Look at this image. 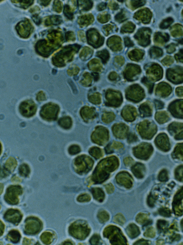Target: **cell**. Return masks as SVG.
I'll return each instance as SVG.
<instances>
[{
	"mask_svg": "<svg viewBox=\"0 0 183 245\" xmlns=\"http://www.w3.org/2000/svg\"><path fill=\"white\" fill-rule=\"evenodd\" d=\"M74 45L67 46L54 56L52 59L53 64L59 67L65 66L67 62L72 59L73 53L75 51Z\"/></svg>",
	"mask_w": 183,
	"mask_h": 245,
	"instance_id": "6da1fadb",
	"label": "cell"
},
{
	"mask_svg": "<svg viewBox=\"0 0 183 245\" xmlns=\"http://www.w3.org/2000/svg\"><path fill=\"white\" fill-rule=\"evenodd\" d=\"M59 107L57 104L49 103L43 106L40 111V116L46 121H54L57 118Z\"/></svg>",
	"mask_w": 183,
	"mask_h": 245,
	"instance_id": "7a4b0ae2",
	"label": "cell"
},
{
	"mask_svg": "<svg viewBox=\"0 0 183 245\" xmlns=\"http://www.w3.org/2000/svg\"><path fill=\"white\" fill-rule=\"evenodd\" d=\"M42 223L36 217H30L26 221L24 232L27 235H35L42 229Z\"/></svg>",
	"mask_w": 183,
	"mask_h": 245,
	"instance_id": "3957f363",
	"label": "cell"
},
{
	"mask_svg": "<svg viewBox=\"0 0 183 245\" xmlns=\"http://www.w3.org/2000/svg\"><path fill=\"white\" fill-rule=\"evenodd\" d=\"M69 233L71 236L75 238L82 240L88 236V229L83 223L76 222L70 226Z\"/></svg>",
	"mask_w": 183,
	"mask_h": 245,
	"instance_id": "277c9868",
	"label": "cell"
},
{
	"mask_svg": "<svg viewBox=\"0 0 183 245\" xmlns=\"http://www.w3.org/2000/svg\"><path fill=\"white\" fill-rule=\"evenodd\" d=\"M22 193V188L20 186H11L7 189L4 196L5 201L11 205H16L19 202L18 196Z\"/></svg>",
	"mask_w": 183,
	"mask_h": 245,
	"instance_id": "5b68a950",
	"label": "cell"
},
{
	"mask_svg": "<svg viewBox=\"0 0 183 245\" xmlns=\"http://www.w3.org/2000/svg\"><path fill=\"white\" fill-rule=\"evenodd\" d=\"M92 162L90 159L85 156L78 157L74 162L75 170L79 173L88 171L92 164Z\"/></svg>",
	"mask_w": 183,
	"mask_h": 245,
	"instance_id": "8992f818",
	"label": "cell"
},
{
	"mask_svg": "<svg viewBox=\"0 0 183 245\" xmlns=\"http://www.w3.org/2000/svg\"><path fill=\"white\" fill-rule=\"evenodd\" d=\"M20 111L23 116L29 118L36 114L37 107L33 101L30 100L23 101L20 106Z\"/></svg>",
	"mask_w": 183,
	"mask_h": 245,
	"instance_id": "52a82bcc",
	"label": "cell"
},
{
	"mask_svg": "<svg viewBox=\"0 0 183 245\" xmlns=\"http://www.w3.org/2000/svg\"><path fill=\"white\" fill-rule=\"evenodd\" d=\"M22 215L18 210L10 209L5 213L4 218L6 221L18 225L21 221Z\"/></svg>",
	"mask_w": 183,
	"mask_h": 245,
	"instance_id": "ba28073f",
	"label": "cell"
},
{
	"mask_svg": "<svg viewBox=\"0 0 183 245\" xmlns=\"http://www.w3.org/2000/svg\"><path fill=\"white\" fill-rule=\"evenodd\" d=\"M32 27L28 20L19 23L16 27V29L19 34L23 38L28 37L30 36Z\"/></svg>",
	"mask_w": 183,
	"mask_h": 245,
	"instance_id": "9c48e42d",
	"label": "cell"
},
{
	"mask_svg": "<svg viewBox=\"0 0 183 245\" xmlns=\"http://www.w3.org/2000/svg\"><path fill=\"white\" fill-rule=\"evenodd\" d=\"M17 162L14 157L9 158L4 165L3 171L1 170V177H5L11 173L17 166Z\"/></svg>",
	"mask_w": 183,
	"mask_h": 245,
	"instance_id": "30bf717a",
	"label": "cell"
},
{
	"mask_svg": "<svg viewBox=\"0 0 183 245\" xmlns=\"http://www.w3.org/2000/svg\"><path fill=\"white\" fill-rule=\"evenodd\" d=\"M174 211L177 213V214L180 215L183 213V189L181 190L174 197L173 202Z\"/></svg>",
	"mask_w": 183,
	"mask_h": 245,
	"instance_id": "8fae6325",
	"label": "cell"
},
{
	"mask_svg": "<svg viewBox=\"0 0 183 245\" xmlns=\"http://www.w3.org/2000/svg\"><path fill=\"white\" fill-rule=\"evenodd\" d=\"M117 181L118 183L121 184L128 188L131 186V178L130 175L127 173H122L118 175L117 177Z\"/></svg>",
	"mask_w": 183,
	"mask_h": 245,
	"instance_id": "7c38bea8",
	"label": "cell"
},
{
	"mask_svg": "<svg viewBox=\"0 0 183 245\" xmlns=\"http://www.w3.org/2000/svg\"><path fill=\"white\" fill-rule=\"evenodd\" d=\"M169 36L167 33L157 32L155 33L154 38L155 44L162 46L169 40Z\"/></svg>",
	"mask_w": 183,
	"mask_h": 245,
	"instance_id": "4fadbf2b",
	"label": "cell"
},
{
	"mask_svg": "<svg viewBox=\"0 0 183 245\" xmlns=\"http://www.w3.org/2000/svg\"><path fill=\"white\" fill-rule=\"evenodd\" d=\"M7 237L10 241L13 243H18L21 239V234L18 230H13L8 233Z\"/></svg>",
	"mask_w": 183,
	"mask_h": 245,
	"instance_id": "5bb4252c",
	"label": "cell"
},
{
	"mask_svg": "<svg viewBox=\"0 0 183 245\" xmlns=\"http://www.w3.org/2000/svg\"><path fill=\"white\" fill-rule=\"evenodd\" d=\"M62 22L61 17L59 16H53L46 19L45 23L46 26L57 25L60 24Z\"/></svg>",
	"mask_w": 183,
	"mask_h": 245,
	"instance_id": "9a60e30c",
	"label": "cell"
},
{
	"mask_svg": "<svg viewBox=\"0 0 183 245\" xmlns=\"http://www.w3.org/2000/svg\"><path fill=\"white\" fill-rule=\"evenodd\" d=\"M59 124L62 128L68 130L72 126V120L69 117H62L59 120Z\"/></svg>",
	"mask_w": 183,
	"mask_h": 245,
	"instance_id": "2e32d148",
	"label": "cell"
},
{
	"mask_svg": "<svg viewBox=\"0 0 183 245\" xmlns=\"http://www.w3.org/2000/svg\"><path fill=\"white\" fill-rule=\"evenodd\" d=\"M170 32L174 37H181L183 35V27L180 24H175L171 28Z\"/></svg>",
	"mask_w": 183,
	"mask_h": 245,
	"instance_id": "e0dca14e",
	"label": "cell"
},
{
	"mask_svg": "<svg viewBox=\"0 0 183 245\" xmlns=\"http://www.w3.org/2000/svg\"><path fill=\"white\" fill-rule=\"evenodd\" d=\"M127 233L130 237L134 238L139 234V229L137 226L134 224L130 225L127 228Z\"/></svg>",
	"mask_w": 183,
	"mask_h": 245,
	"instance_id": "ac0fdd59",
	"label": "cell"
},
{
	"mask_svg": "<svg viewBox=\"0 0 183 245\" xmlns=\"http://www.w3.org/2000/svg\"><path fill=\"white\" fill-rule=\"evenodd\" d=\"M53 235L50 232H44L40 236V240L45 244H50L53 241Z\"/></svg>",
	"mask_w": 183,
	"mask_h": 245,
	"instance_id": "d6986e66",
	"label": "cell"
},
{
	"mask_svg": "<svg viewBox=\"0 0 183 245\" xmlns=\"http://www.w3.org/2000/svg\"><path fill=\"white\" fill-rule=\"evenodd\" d=\"M93 195L97 200L102 201L104 200V192L100 188H93L92 189Z\"/></svg>",
	"mask_w": 183,
	"mask_h": 245,
	"instance_id": "ffe728a7",
	"label": "cell"
},
{
	"mask_svg": "<svg viewBox=\"0 0 183 245\" xmlns=\"http://www.w3.org/2000/svg\"><path fill=\"white\" fill-rule=\"evenodd\" d=\"M133 173L137 178H142L143 176L144 167L142 165L137 164L132 169Z\"/></svg>",
	"mask_w": 183,
	"mask_h": 245,
	"instance_id": "44dd1931",
	"label": "cell"
},
{
	"mask_svg": "<svg viewBox=\"0 0 183 245\" xmlns=\"http://www.w3.org/2000/svg\"><path fill=\"white\" fill-rule=\"evenodd\" d=\"M19 173L21 176L27 177L30 175V169L28 165L23 164L19 167Z\"/></svg>",
	"mask_w": 183,
	"mask_h": 245,
	"instance_id": "7402d4cb",
	"label": "cell"
},
{
	"mask_svg": "<svg viewBox=\"0 0 183 245\" xmlns=\"http://www.w3.org/2000/svg\"><path fill=\"white\" fill-rule=\"evenodd\" d=\"M150 54L152 57H160L163 54L162 50L159 48L153 47L150 51Z\"/></svg>",
	"mask_w": 183,
	"mask_h": 245,
	"instance_id": "603a6c76",
	"label": "cell"
},
{
	"mask_svg": "<svg viewBox=\"0 0 183 245\" xmlns=\"http://www.w3.org/2000/svg\"><path fill=\"white\" fill-rule=\"evenodd\" d=\"M173 19L171 17L166 19L163 21L160 24V28L162 29L168 28L173 22Z\"/></svg>",
	"mask_w": 183,
	"mask_h": 245,
	"instance_id": "cb8c5ba5",
	"label": "cell"
},
{
	"mask_svg": "<svg viewBox=\"0 0 183 245\" xmlns=\"http://www.w3.org/2000/svg\"><path fill=\"white\" fill-rule=\"evenodd\" d=\"M90 153L96 159H99L102 156V153L101 149L97 147H94L90 150Z\"/></svg>",
	"mask_w": 183,
	"mask_h": 245,
	"instance_id": "d4e9b609",
	"label": "cell"
},
{
	"mask_svg": "<svg viewBox=\"0 0 183 245\" xmlns=\"http://www.w3.org/2000/svg\"><path fill=\"white\" fill-rule=\"evenodd\" d=\"M64 13L65 16L67 17L69 20H72L73 18V13L69 5H65L64 9Z\"/></svg>",
	"mask_w": 183,
	"mask_h": 245,
	"instance_id": "484cf974",
	"label": "cell"
},
{
	"mask_svg": "<svg viewBox=\"0 0 183 245\" xmlns=\"http://www.w3.org/2000/svg\"><path fill=\"white\" fill-rule=\"evenodd\" d=\"M138 222L139 224H148V217L146 214H141L138 215L137 218Z\"/></svg>",
	"mask_w": 183,
	"mask_h": 245,
	"instance_id": "4316f807",
	"label": "cell"
},
{
	"mask_svg": "<svg viewBox=\"0 0 183 245\" xmlns=\"http://www.w3.org/2000/svg\"><path fill=\"white\" fill-rule=\"evenodd\" d=\"M80 151V148L77 145H73L70 146L69 148V153L72 155L77 154L79 153Z\"/></svg>",
	"mask_w": 183,
	"mask_h": 245,
	"instance_id": "83f0119b",
	"label": "cell"
},
{
	"mask_svg": "<svg viewBox=\"0 0 183 245\" xmlns=\"http://www.w3.org/2000/svg\"><path fill=\"white\" fill-rule=\"evenodd\" d=\"M98 219L101 222H105L108 220L109 217L107 213L105 211H102L98 215Z\"/></svg>",
	"mask_w": 183,
	"mask_h": 245,
	"instance_id": "f1b7e54d",
	"label": "cell"
},
{
	"mask_svg": "<svg viewBox=\"0 0 183 245\" xmlns=\"http://www.w3.org/2000/svg\"><path fill=\"white\" fill-rule=\"evenodd\" d=\"M159 213L160 215L164 217H168L171 215V211L168 209L161 208L159 210Z\"/></svg>",
	"mask_w": 183,
	"mask_h": 245,
	"instance_id": "f546056e",
	"label": "cell"
},
{
	"mask_svg": "<svg viewBox=\"0 0 183 245\" xmlns=\"http://www.w3.org/2000/svg\"><path fill=\"white\" fill-rule=\"evenodd\" d=\"M62 3L59 1H55L54 3L53 8L55 11L61 12L62 10Z\"/></svg>",
	"mask_w": 183,
	"mask_h": 245,
	"instance_id": "4dcf8cb0",
	"label": "cell"
},
{
	"mask_svg": "<svg viewBox=\"0 0 183 245\" xmlns=\"http://www.w3.org/2000/svg\"><path fill=\"white\" fill-rule=\"evenodd\" d=\"M90 199V196L89 195L87 194H84L79 196L77 200L79 202H83L89 201Z\"/></svg>",
	"mask_w": 183,
	"mask_h": 245,
	"instance_id": "1f68e13d",
	"label": "cell"
},
{
	"mask_svg": "<svg viewBox=\"0 0 183 245\" xmlns=\"http://www.w3.org/2000/svg\"><path fill=\"white\" fill-rule=\"evenodd\" d=\"M144 235L146 237L149 238L153 237L155 235V231L153 227H149L147 230Z\"/></svg>",
	"mask_w": 183,
	"mask_h": 245,
	"instance_id": "d6a6232c",
	"label": "cell"
},
{
	"mask_svg": "<svg viewBox=\"0 0 183 245\" xmlns=\"http://www.w3.org/2000/svg\"><path fill=\"white\" fill-rule=\"evenodd\" d=\"M168 223L165 220H159L157 223V227L158 229L161 230L168 225Z\"/></svg>",
	"mask_w": 183,
	"mask_h": 245,
	"instance_id": "836d02e7",
	"label": "cell"
},
{
	"mask_svg": "<svg viewBox=\"0 0 183 245\" xmlns=\"http://www.w3.org/2000/svg\"><path fill=\"white\" fill-rule=\"evenodd\" d=\"M114 221L117 224L122 225L125 222V219L124 217L121 215H118L114 217Z\"/></svg>",
	"mask_w": 183,
	"mask_h": 245,
	"instance_id": "e575fe53",
	"label": "cell"
},
{
	"mask_svg": "<svg viewBox=\"0 0 183 245\" xmlns=\"http://www.w3.org/2000/svg\"><path fill=\"white\" fill-rule=\"evenodd\" d=\"M66 40L67 41L75 40V35L72 32H68L66 34Z\"/></svg>",
	"mask_w": 183,
	"mask_h": 245,
	"instance_id": "d590c367",
	"label": "cell"
},
{
	"mask_svg": "<svg viewBox=\"0 0 183 245\" xmlns=\"http://www.w3.org/2000/svg\"><path fill=\"white\" fill-rule=\"evenodd\" d=\"M46 99V95L44 92L41 91L37 94V101H44Z\"/></svg>",
	"mask_w": 183,
	"mask_h": 245,
	"instance_id": "8d00e7d4",
	"label": "cell"
},
{
	"mask_svg": "<svg viewBox=\"0 0 183 245\" xmlns=\"http://www.w3.org/2000/svg\"><path fill=\"white\" fill-rule=\"evenodd\" d=\"M176 45L174 43H171L166 47L167 51L169 53H172L176 50Z\"/></svg>",
	"mask_w": 183,
	"mask_h": 245,
	"instance_id": "74e56055",
	"label": "cell"
},
{
	"mask_svg": "<svg viewBox=\"0 0 183 245\" xmlns=\"http://www.w3.org/2000/svg\"><path fill=\"white\" fill-rule=\"evenodd\" d=\"M175 57L177 60L183 62V49H181L179 52L175 55Z\"/></svg>",
	"mask_w": 183,
	"mask_h": 245,
	"instance_id": "f35d334b",
	"label": "cell"
},
{
	"mask_svg": "<svg viewBox=\"0 0 183 245\" xmlns=\"http://www.w3.org/2000/svg\"><path fill=\"white\" fill-rule=\"evenodd\" d=\"M173 62V59L171 56H167L163 60L162 63H165V65H170Z\"/></svg>",
	"mask_w": 183,
	"mask_h": 245,
	"instance_id": "ab89813d",
	"label": "cell"
},
{
	"mask_svg": "<svg viewBox=\"0 0 183 245\" xmlns=\"http://www.w3.org/2000/svg\"><path fill=\"white\" fill-rule=\"evenodd\" d=\"M155 199L151 195H150L148 198V204L149 206L153 207L154 205Z\"/></svg>",
	"mask_w": 183,
	"mask_h": 245,
	"instance_id": "60d3db41",
	"label": "cell"
},
{
	"mask_svg": "<svg viewBox=\"0 0 183 245\" xmlns=\"http://www.w3.org/2000/svg\"><path fill=\"white\" fill-rule=\"evenodd\" d=\"M106 190L107 192L108 193L111 194L112 193L114 190V187L111 184H110L106 185Z\"/></svg>",
	"mask_w": 183,
	"mask_h": 245,
	"instance_id": "b9f144b4",
	"label": "cell"
},
{
	"mask_svg": "<svg viewBox=\"0 0 183 245\" xmlns=\"http://www.w3.org/2000/svg\"><path fill=\"white\" fill-rule=\"evenodd\" d=\"M124 41L126 46L127 47H131L133 46V42L131 41L129 37H126L124 38Z\"/></svg>",
	"mask_w": 183,
	"mask_h": 245,
	"instance_id": "7bdbcfd3",
	"label": "cell"
},
{
	"mask_svg": "<svg viewBox=\"0 0 183 245\" xmlns=\"http://www.w3.org/2000/svg\"><path fill=\"white\" fill-rule=\"evenodd\" d=\"M32 18L35 23L37 24H40L41 22V20L39 18L37 15L33 16Z\"/></svg>",
	"mask_w": 183,
	"mask_h": 245,
	"instance_id": "ee69618b",
	"label": "cell"
},
{
	"mask_svg": "<svg viewBox=\"0 0 183 245\" xmlns=\"http://www.w3.org/2000/svg\"><path fill=\"white\" fill-rule=\"evenodd\" d=\"M125 18V16L123 13L122 11L119 13L116 16V19L118 20V21H121L122 20H123Z\"/></svg>",
	"mask_w": 183,
	"mask_h": 245,
	"instance_id": "f6af8a7d",
	"label": "cell"
},
{
	"mask_svg": "<svg viewBox=\"0 0 183 245\" xmlns=\"http://www.w3.org/2000/svg\"><path fill=\"white\" fill-rule=\"evenodd\" d=\"M100 238L97 236H94L91 240V243L93 244H96L99 242Z\"/></svg>",
	"mask_w": 183,
	"mask_h": 245,
	"instance_id": "bcb514c9",
	"label": "cell"
},
{
	"mask_svg": "<svg viewBox=\"0 0 183 245\" xmlns=\"http://www.w3.org/2000/svg\"><path fill=\"white\" fill-rule=\"evenodd\" d=\"M11 182L14 183H19L21 182V180L18 177L14 176L11 179Z\"/></svg>",
	"mask_w": 183,
	"mask_h": 245,
	"instance_id": "7dc6e473",
	"label": "cell"
},
{
	"mask_svg": "<svg viewBox=\"0 0 183 245\" xmlns=\"http://www.w3.org/2000/svg\"><path fill=\"white\" fill-rule=\"evenodd\" d=\"M123 145L122 143L118 142H114L113 144V147H114L115 148H120L123 147Z\"/></svg>",
	"mask_w": 183,
	"mask_h": 245,
	"instance_id": "c3c4849f",
	"label": "cell"
},
{
	"mask_svg": "<svg viewBox=\"0 0 183 245\" xmlns=\"http://www.w3.org/2000/svg\"><path fill=\"white\" fill-rule=\"evenodd\" d=\"M106 6V5L105 3H102L98 5L97 8H98L99 11H101V10L104 9L105 8Z\"/></svg>",
	"mask_w": 183,
	"mask_h": 245,
	"instance_id": "681fc988",
	"label": "cell"
},
{
	"mask_svg": "<svg viewBox=\"0 0 183 245\" xmlns=\"http://www.w3.org/2000/svg\"><path fill=\"white\" fill-rule=\"evenodd\" d=\"M23 244L29 245L31 244L32 240L25 238L23 242Z\"/></svg>",
	"mask_w": 183,
	"mask_h": 245,
	"instance_id": "f907efd6",
	"label": "cell"
},
{
	"mask_svg": "<svg viewBox=\"0 0 183 245\" xmlns=\"http://www.w3.org/2000/svg\"><path fill=\"white\" fill-rule=\"evenodd\" d=\"M4 228H5V225L4 224V223H2V221L1 220V236L3 234L4 231Z\"/></svg>",
	"mask_w": 183,
	"mask_h": 245,
	"instance_id": "816d5d0a",
	"label": "cell"
},
{
	"mask_svg": "<svg viewBox=\"0 0 183 245\" xmlns=\"http://www.w3.org/2000/svg\"><path fill=\"white\" fill-rule=\"evenodd\" d=\"M133 162V159L131 158H127L125 160V163L127 165H130Z\"/></svg>",
	"mask_w": 183,
	"mask_h": 245,
	"instance_id": "f5cc1de1",
	"label": "cell"
},
{
	"mask_svg": "<svg viewBox=\"0 0 183 245\" xmlns=\"http://www.w3.org/2000/svg\"><path fill=\"white\" fill-rule=\"evenodd\" d=\"M180 236L179 235H174V237H173L172 238V239L171 240H179L180 238Z\"/></svg>",
	"mask_w": 183,
	"mask_h": 245,
	"instance_id": "db71d44e",
	"label": "cell"
},
{
	"mask_svg": "<svg viewBox=\"0 0 183 245\" xmlns=\"http://www.w3.org/2000/svg\"><path fill=\"white\" fill-rule=\"evenodd\" d=\"M41 1V4L42 5L46 6L48 5V4L50 3V1Z\"/></svg>",
	"mask_w": 183,
	"mask_h": 245,
	"instance_id": "11a10c76",
	"label": "cell"
},
{
	"mask_svg": "<svg viewBox=\"0 0 183 245\" xmlns=\"http://www.w3.org/2000/svg\"><path fill=\"white\" fill-rule=\"evenodd\" d=\"M137 243H137V244H139V243H142V244H143V243H143L144 244H148V243H148L146 241V240H139V241Z\"/></svg>",
	"mask_w": 183,
	"mask_h": 245,
	"instance_id": "9f6ffc18",
	"label": "cell"
},
{
	"mask_svg": "<svg viewBox=\"0 0 183 245\" xmlns=\"http://www.w3.org/2000/svg\"><path fill=\"white\" fill-rule=\"evenodd\" d=\"M63 244H65V245H69V244H72V243L71 242L69 241H66Z\"/></svg>",
	"mask_w": 183,
	"mask_h": 245,
	"instance_id": "6f0895ef",
	"label": "cell"
},
{
	"mask_svg": "<svg viewBox=\"0 0 183 245\" xmlns=\"http://www.w3.org/2000/svg\"><path fill=\"white\" fill-rule=\"evenodd\" d=\"M3 186L2 185V184H1V194L2 193V192L3 191Z\"/></svg>",
	"mask_w": 183,
	"mask_h": 245,
	"instance_id": "680465c9",
	"label": "cell"
},
{
	"mask_svg": "<svg viewBox=\"0 0 183 245\" xmlns=\"http://www.w3.org/2000/svg\"><path fill=\"white\" fill-rule=\"evenodd\" d=\"M178 43L181 44H183V38L178 40Z\"/></svg>",
	"mask_w": 183,
	"mask_h": 245,
	"instance_id": "91938a15",
	"label": "cell"
},
{
	"mask_svg": "<svg viewBox=\"0 0 183 245\" xmlns=\"http://www.w3.org/2000/svg\"><path fill=\"white\" fill-rule=\"evenodd\" d=\"M181 225H182V228L183 229V219L182 220V221H181Z\"/></svg>",
	"mask_w": 183,
	"mask_h": 245,
	"instance_id": "94428289",
	"label": "cell"
},
{
	"mask_svg": "<svg viewBox=\"0 0 183 245\" xmlns=\"http://www.w3.org/2000/svg\"><path fill=\"white\" fill-rule=\"evenodd\" d=\"M182 14H183V11H182Z\"/></svg>",
	"mask_w": 183,
	"mask_h": 245,
	"instance_id": "6125c7cd",
	"label": "cell"
}]
</instances>
